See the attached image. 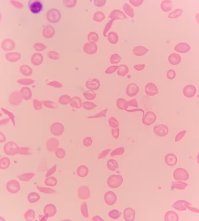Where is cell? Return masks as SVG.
<instances>
[{"label": "cell", "instance_id": "obj_1", "mask_svg": "<svg viewBox=\"0 0 199 221\" xmlns=\"http://www.w3.org/2000/svg\"><path fill=\"white\" fill-rule=\"evenodd\" d=\"M46 19L48 21L52 24L58 22L61 18V14L58 10L55 9L49 10L46 14Z\"/></svg>", "mask_w": 199, "mask_h": 221}, {"label": "cell", "instance_id": "obj_2", "mask_svg": "<svg viewBox=\"0 0 199 221\" xmlns=\"http://www.w3.org/2000/svg\"><path fill=\"white\" fill-rule=\"evenodd\" d=\"M123 181L122 176L113 175L108 178L107 181V184L108 187L111 188H117L120 186Z\"/></svg>", "mask_w": 199, "mask_h": 221}, {"label": "cell", "instance_id": "obj_3", "mask_svg": "<svg viewBox=\"0 0 199 221\" xmlns=\"http://www.w3.org/2000/svg\"><path fill=\"white\" fill-rule=\"evenodd\" d=\"M174 178L178 181H186L189 179V174L185 169L178 168L175 169L173 173Z\"/></svg>", "mask_w": 199, "mask_h": 221}, {"label": "cell", "instance_id": "obj_4", "mask_svg": "<svg viewBox=\"0 0 199 221\" xmlns=\"http://www.w3.org/2000/svg\"><path fill=\"white\" fill-rule=\"evenodd\" d=\"M28 7L31 12L36 14L39 13L43 9L42 4L38 0L30 1L28 2Z\"/></svg>", "mask_w": 199, "mask_h": 221}, {"label": "cell", "instance_id": "obj_5", "mask_svg": "<svg viewBox=\"0 0 199 221\" xmlns=\"http://www.w3.org/2000/svg\"><path fill=\"white\" fill-rule=\"evenodd\" d=\"M157 118V116L154 113L151 111H147L143 115L142 122L144 125L149 126L156 121Z\"/></svg>", "mask_w": 199, "mask_h": 221}, {"label": "cell", "instance_id": "obj_6", "mask_svg": "<svg viewBox=\"0 0 199 221\" xmlns=\"http://www.w3.org/2000/svg\"><path fill=\"white\" fill-rule=\"evenodd\" d=\"M155 134L159 137H163L168 133L169 128L167 126L164 124H160L155 126L153 128Z\"/></svg>", "mask_w": 199, "mask_h": 221}, {"label": "cell", "instance_id": "obj_7", "mask_svg": "<svg viewBox=\"0 0 199 221\" xmlns=\"http://www.w3.org/2000/svg\"><path fill=\"white\" fill-rule=\"evenodd\" d=\"M196 88L191 85L186 86L183 89V94L188 98H191L195 96L196 93Z\"/></svg>", "mask_w": 199, "mask_h": 221}, {"label": "cell", "instance_id": "obj_8", "mask_svg": "<svg viewBox=\"0 0 199 221\" xmlns=\"http://www.w3.org/2000/svg\"><path fill=\"white\" fill-rule=\"evenodd\" d=\"M145 92L147 95L150 96H154L159 93L157 86L151 82L148 83L146 85Z\"/></svg>", "mask_w": 199, "mask_h": 221}, {"label": "cell", "instance_id": "obj_9", "mask_svg": "<svg viewBox=\"0 0 199 221\" xmlns=\"http://www.w3.org/2000/svg\"><path fill=\"white\" fill-rule=\"evenodd\" d=\"M78 196L80 199L83 200L89 198L90 191L88 187L84 186L80 187L78 190Z\"/></svg>", "mask_w": 199, "mask_h": 221}, {"label": "cell", "instance_id": "obj_10", "mask_svg": "<svg viewBox=\"0 0 199 221\" xmlns=\"http://www.w3.org/2000/svg\"><path fill=\"white\" fill-rule=\"evenodd\" d=\"M104 200L106 204L108 205L114 204L117 200V197L114 192L112 191L107 192L104 196Z\"/></svg>", "mask_w": 199, "mask_h": 221}, {"label": "cell", "instance_id": "obj_11", "mask_svg": "<svg viewBox=\"0 0 199 221\" xmlns=\"http://www.w3.org/2000/svg\"><path fill=\"white\" fill-rule=\"evenodd\" d=\"M135 211L132 208H126L124 210L123 217L126 221H133L135 219Z\"/></svg>", "mask_w": 199, "mask_h": 221}, {"label": "cell", "instance_id": "obj_12", "mask_svg": "<svg viewBox=\"0 0 199 221\" xmlns=\"http://www.w3.org/2000/svg\"><path fill=\"white\" fill-rule=\"evenodd\" d=\"M15 43L11 39H6L2 41L1 47L5 51H11L15 48Z\"/></svg>", "mask_w": 199, "mask_h": 221}, {"label": "cell", "instance_id": "obj_13", "mask_svg": "<svg viewBox=\"0 0 199 221\" xmlns=\"http://www.w3.org/2000/svg\"><path fill=\"white\" fill-rule=\"evenodd\" d=\"M55 30L52 26H46L43 30L42 34L44 37L46 39H49L53 37L55 35Z\"/></svg>", "mask_w": 199, "mask_h": 221}, {"label": "cell", "instance_id": "obj_14", "mask_svg": "<svg viewBox=\"0 0 199 221\" xmlns=\"http://www.w3.org/2000/svg\"><path fill=\"white\" fill-rule=\"evenodd\" d=\"M190 204L184 200H179L175 202L172 205V207L175 209L179 210H184L188 209H190Z\"/></svg>", "mask_w": 199, "mask_h": 221}, {"label": "cell", "instance_id": "obj_15", "mask_svg": "<svg viewBox=\"0 0 199 221\" xmlns=\"http://www.w3.org/2000/svg\"><path fill=\"white\" fill-rule=\"evenodd\" d=\"M84 50L85 52L90 55L96 53L97 50V46L94 43H87L84 46Z\"/></svg>", "mask_w": 199, "mask_h": 221}, {"label": "cell", "instance_id": "obj_16", "mask_svg": "<svg viewBox=\"0 0 199 221\" xmlns=\"http://www.w3.org/2000/svg\"><path fill=\"white\" fill-rule=\"evenodd\" d=\"M5 57L7 60L11 62H16L21 57V54L17 52H9L6 53Z\"/></svg>", "mask_w": 199, "mask_h": 221}, {"label": "cell", "instance_id": "obj_17", "mask_svg": "<svg viewBox=\"0 0 199 221\" xmlns=\"http://www.w3.org/2000/svg\"><path fill=\"white\" fill-rule=\"evenodd\" d=\"M165 161L167 165L173 166L177 163L178 159L176 156L174 154H169L165 156Z\"/></svg>", "mask_w": 199, "mask_h": 221}, {"label": "cell", "instance_id": "obj_18", "mask_svg": "<svg viewBox=\"0 0 199 221\" xmlns=\"http://www.w3.org/2000/svg\"><path fill=\"white\" fill-rule=\"evenodd\" d=\"M190 46L188 44L181 42L175 46L174 49L178 52L183 53L188 52L190 50Z\"/></svg>", "mask_w": 199, "mask_h": 221}, {"label": "cell", "instance_id": "obj_19", "mask_svg": "<svg viewBox=\"0 0 199 221\" xmlns=\"http://www.w3.org/2000/svg\"><path fill=\"white\" fill-rule=\"evenodd\" d=\"M108 17L112 19H123L127 18L123 12L120 10L115 9L111 12Z\"/></svg>", "mask_w": 199, "mask_h": 221}, {"label": "cell", "instance_id": "obj_20", "mask_svg": "<svg viewBox=\"0 0 199 221\" xmlns=\"http://www.w3.org/2000/svg\"><path fill=\"white\" fill-rule=\"evenodd\" d=\"M168 59L169 63L172 65H174L179 64L182 60L180 56L175 53L170 54Z\"/></svg>", "mask_w": 199, "mask_h": 221}, {"label": "cell", "instance_id": "obj_21", "mask_svg": "<svg viewBox=\"0 0 199 221\" xmlns=\"http://www.w3.org/2000/svg\"><path fill=\"white\" fill-rule=\"evenodd\" d=\"M139 91L138 86L135 84L133 83L128 86L126 93L129 96L133 97L136 96L138 93Z\"/></svg>", "mask_w": 199, "mask_h": 221}, {"label": "cell", "instance_id": "obj_22", "mask_svg": "<svg viewBox=\"0 0 199 221\" xmlns=\"http://www.w3.org/2000/svg\"><path fill=\"white\" fill-rule=\"evenodd\" d=\"M43 57L42 54L40 53H36L32 56L31 61L33 65L39 66L43 63Z\"/></svg>", "mask_w": 199, "mask_h": 221}, {"label": "cell", "instance_id": "obj_23", "mask_svg": "<svg viewBox=\"0 0 199 221\" xmlns=\"http://www.w3.org/2000/svg\"><path fill=\"white\" fill-rule=\"evenodd\" d=\"M21 97L19 91H14L10 96V102L12 104H19L21 102Z\"/></svg>", "mask_w": 199, "mask_h": 221}, {"label": "cell", "instance_id": "obj_24", "mask_svg": "<svg viewBox=\"0 0 199 221\" xmlns=\"http://www.w3.org/2000/svg\"><path fill=\"white\" fill-rule=\"evenodd\" d=\"M20 94L22 98L25 100H29L32 96L31 90L27 87H23L20 91Z\"/></svg>", "mask_w": 199, "mask_h": 221}, {"label": "cell", "instance_id": "obj_25", "mask_svg": "<svg viewBox=\"0 0 199 221\" xmlns=\"http://www.w3.org/2000/svg\"><path fill=\"white\" fill-rule=\"evenodd\" d=\"M149 51L148 49L145 47L143 46H138L134 48L133 50V52L134 55L136 56H143Z\"/></svg>", "mask_w": 199, "mask_h": 221}, {"label": "cell", "instance_id": "obj_26", "mask_svg": "<svg viewBox=\"0 0 199 221\" xmlns=\"http://www.w3.org/2000/svg\"><path fill=\"white\" fill-rule=\"evenodd\" d=\"M20 71L23 75L29 76L31 75L33 73L32 69L27 65H22L20 67Z\"/></svg>", "mask_w": 199, "mask_h": 221}, {"label": "cell", "instance_id": "obj_27", "mask_svg": "<svg viewBox=\"0 0 199 221\" xmlns=\"http://www.w3.org/2000/svg\"><path fill=\"white\" fill-rule=\"evenodd\" d=\"M161 8L163 11L168 12L170 11L173 7L172 2L169 0H165L163 1L161 4Z\"/></svg>", "mask_w": 199, "mask_h": 221}, {"label": "cell", "instance_id": "obj_28", "mask_svg": "<svg viewBox=\"0 0 199 221\" xmlns=\"http://www.w3.org/2000/svg\"><path fill=\"white\" fill-rule=\"evenodd\" d=\"M179 219V216L176 213L173 211L168 212L165 215L164 218L165 221H178Z\"/></svg>", "mask_w": 199, "mask_h": 221}, {"label": "cell", "instance_id": "obj_29", "mask_svg": "<svg viewBox=\"0 0 199 221\" xmlns=\"http://www.w3.org/2000/svg\"><path fill=\"white\" fill-rule=\"evenodd\" d=\"M77 174L78 176L81 178L86 177L88 173V169L86 166H80L77 169Z\"/></svg>", "mask_w": 199, "mask_h": 221}, {"label": "cell", "instance_id": "obj_30", "mask_svg": "<svg viewBox=\"0 0 199 221\" xmlns=\"http://www.w3.org/2000/svg\"><path fill=\"white\" fill-rule=\"evenodd\" d=\"M108 39L112 44L117 43L118 40V36L115 32H111L108 33Z\"/></svg>", "mask_w": 199, "mask_h": 221}, {"label": "cell", "instance_id": "obj_31", "mask_svg": "<svg viewBox=\"0 0 199 221\" xmlns=\"http://www.w3.org/2000/svg\"><path fill=\"white\" fill-rule=\"evenodd\" d=\"M105 18V15L102 12L98 11L94 14L93 19L95 22H101L104 20Z\"/></svg>", "mask_w": 199, "mask_h": 221}, {"label": "cell", "instance_id": "obj_32", "mask_svg": "<svg viewBox=\"0 0 199 221\" xmlns=\"http://www.w3.org/2000/svg\"><path fill=\"white\" fill-rule=\"evenodd\" d=\"M188 186V184L181 182H173L172 184L173 188L178 189H185Z\"/></svg>", "mask_w": 199, "mask_h": 221}, {"label": "cell", "instance_id": "obj_33", "mask_svg": "<svg viewBox=\"0 0 199 221\" xmlns=\"http://www.w3.org/2000/svg\"><path fill=\"white\" fill-rule=\"evenodd\" d=\"M99 39V36L96 33L94 32H90L88 35V39L90 42L96 43Z\"/></svg>", "mask_w": 199, "mask_h": 221}, {"label": "cell", "instance_id": "obj_34", "mask_svg": "<svg viewBox=\"0 0 199 221\" xmlns=\"http://www.w3.org/2000/svg\"><path fill=\"white\" fill-rule=\"evenodd\" d=\"M123 9L124 11L131 18H133L134 16L133 10L131 6L127 4L123 5Z\"/></svg>", "mask_w": 199, "mask_h": 221}, {"label": "cell", "instance_id": "obj_35", "mask_svg": "<svg viewBox=\"0 0 199 221\" xmlns=\"http://www.w3.org/2000/svg\"><path fill=\"white\" fill-rule=\"evenodd\" d=\"M39 195L37 193L32 192L30 194L28 197V200L31 203H35L38 202L40 199Z\"/></svg>", "mask_w": 199, "mask_h": 221}, {"label": "cell", "instance_id": "obj_36", "mask_svg": "<svg viewBox=\"0 0 199 221\" xmlns=\"http://www.w3.org/2000/svg\"><path fill=\"white\" fill-rule=\"evenodd\" d=\"M35 81L32 79H21L18 80L17 82L19 84L23 85H29L34 83Z\"/></svg>", "mask_w": 199, "mask_h": 221}, {"label": "cell", "instance_id": "obj_37", "mask_svg": "<svg viewBox=\"0 0 199 221\" xmlns=\"http://www.w3.org/2000/svg\"><path fill=\"white\" fill-rule=\"evenodd\" d=\"M183 11L181 9H178L170 12L168 15V18L169 19H177L182 14Z\"/></svg>", "mask_w": 199, "mask_h": 221}, {"label": "cell", "instance_id": "obj_38", "mask_svg": "<svg viewBox=\"0 0 199 221\" xmlns=\"http://www.w3.org/2000/svg\"><path fill=\"white\" fill-rule=\"evenodd\" d=\"M107 166L110 170L113 171L118 167V164L116 160H111L108 161Z\"/></svg>", "mask_w": 199, "mask_h": 221}, {"label": "cell", "instance_id": "obj_39", "mask_svg": "<svg viewBox=\"0 0 199 221\" xmlns=\"http://www.w3.org/2000/svg\"><path fill=\"white\" fill-rule=\"evenodd\" d=\"M121 213L118 210H113L111 211L108 214V216L113 220H116L119 218Z\"/></svg>", "mask_w": 199, "mask_h": 221}, {"label": "cell", "instance_id": "obj_40", "mask_svg": "<svg viewBox=\"0 0 199 221\" xmlns=\"http://www.w3.org/2000/svg\"><path fill=\"white\" fill-rule=\"evenodd\" d=\"M81 212L83 216L85 218L89 217L88 209L86 202H85L83 203L81 206Z\"/></svg>", "mask_w": 199, "mask_h": 221}, {"label": "cell", "instance_id": "obj_41", "mask_svg": "<svg viewBox=\"0 0 199 221\" xmlns=\"http://www.w3.org/2000/svg\"><path fill=\"white\" fill-rule=\"evenodd\" d=\"M128 72L129 69L128 67L125 65H122L120 66L118 72L119 75L123 76L127 74Z\"/></svg>", "mask_w": 199, "mask_h": 221}, {"label": "cell", "instance_id": "obj_42", "mask_svg": "<svg viewBox=\"0 0 199 221\" xmlns=\"http://www.w3.org/2000/svg\"><path fill=\"white\" fill-rule=\"evenodd\" d=\"M34 48L36 51H42L45 50L47 47L43 43H36L33 46Z\"/></svg>", "mask_w": 199, "mask_h": 221}, {"label": "cell", "instance_id": "obj_43", "mask_svg": "<svg viewBox=\"0 0 199 221\" xmlns=\"http://www.w3.org/2000/svg\"><path fill=\"white\" fill-rule=\"evenodd\" d=\"M47 55L49 58L53 60H58L60 57L59 54L54 51H49Z\"/></svg>", "mask_w": 199, "mask_h": 221}, {"label": "cell", "instance_id": "obj_44", "mask_svg": "<svg viewBox=\"0 0 199 221\" xmlns=\"http://www.w3.org/2000/svg\"><path fill=\"white\" fill-rule=\"evenodd\" d=\"M76 1H77L76 0H71V1L64 0L63 1V4L64 6L66 7L71 8L76 6Z\"/></svg>", "mask_w": 199, "mask_h": 221}, {"label": "cell", "instance_id": "obj_45", "mask_svg": "<svg viewBox=\"0 0 199 221\" xmlns=\"http://www.w3.org/2000/svg\"><path fill=\"white\" fill-rule=\"evenodd\" d=\"M114 20H115L114 19L111 20L110 21L108 22L106 25L104 31H103V35H104L105 37H106L107 33L108 31V30L110 29L111 27H112L113 22Z\"/></svg>", "mask_w": 199, "mask_h": 221}, {"label": "cell", "instance_id": "obj_46", "mask_svg": "<svg viewBox=\"0 0 199 221\" xmlns=\"http://www.w3.org/2000/svg\"><path fill=\"white\" fill-rule=\"evenodd\" d=\"M9 1L13 6L16 8L17 9H22L24 7L23 4L20 2L13 1V0L10 1Z\"/></svg>", "mask_w": 199, "mask_h": 221}, {"label": "cell", "instance_id": "obj_47", "mask_svg": "<svg viewBox=\"0 0 199 221\" xmlns=\"http://www.w3.org/2000/svg\"><path fill=\"white\" fill-rule=\"evenodd\" d=\"M175 76H176V73L173 69H170L167 71V76L169 79L173 80L175 78Z\"/></svg>", "mask_w": 199, "mask_h": 221}, {"label": "cell", "instance_id": "obj_48", "mask_svg": "<svg viewBox=\"0 0 199 221\" xmlns=\"http://www.w3.org/2000/svg\"><path fill=\"white\" fill-rule=\"evenodd\" d=\"M186 133V130H183L180 132L176 136L175 142H177L182 139Z\"/></svg>", "mask_w": 199, "mask_h": 221}, {"label": "cell", "instance_id": "obj_49", "mask_svg": "<svg viewBox=\"0 0 199 221\" xmlns=\"http://www.w3.org/2000/svg\"><path fill=\"white\" fill-rule=\"evenodd\" d=\"M47 85L55 87V88H61L63 86V85L61 83L56 81L49 82V83L47 84Z\"/></svg>", "mask_w": 199, "mask_h": 221}, {"label": "cell", "instance_id": "obj_50", "mask_svg": "<svg viewBox=\"0 0 199 221\" xmlns=\"http://www.w3.org/2000/svg\"><path fill=\"white\" fill-rule=\"evenodd\" d=\"M121 60V58L119 56L116 54L112 56L111 59V61L112 63H117L119 62Z\"/></svg>", "mask_w": 199, "mask_h": 221}, {"label": "cell", "instance_id": "obj_51", "mask_svg": "<svg viewBox=\"0 0 199 221\" xmlns=\"http://www.w3.org/2000/svg\"><path fill=\"white\" fill-rule=\"evenodd\" d=\"M124 151H125V150L123 148L117 149L113 151L111 154V155L112 156H113L116 155H122L124 153Z\"/></svg>", "mask_w": 199, "mask_h": 221}, {"label": "cell", "instance_id": "obj_52", "mask_svg": "<svg viewBox=\"0 0 199 221\" xmlns=\"http://www.w3.org/2000/svg\"><path fill=\"white\" fill-rule=\"evenodd\" d=\"M129 1L133 6L137 7L143 4L144 1L143 0H131Z\"/></svg>", "mask_w": 199, "mask_h": 221}, {"label": "cell", "instance_id": "obj_53", "mask_svg": "<svg viewBox=\"0 0 199 221\" xmlns=\"http://www.w3.org/2000/svg\"><path fill=\"white\" fill-rule=\"evenodd\" d=\"M106 1H98L95 0L94 1V3L96 6L98 7H101L104 6L105 5Z\"/></svg>", "mask_w": 199, "mask_h": 221}, {"label": "cell", "instance_id": "obj_54", "mask_svg": "<svg viewBox=\"0 0 199 221\" xmlns=\"http://www.w3.org/2000/svg\"><path fill=\"white\" fill-rule=\"evenodd\" d=\"M145 67V64H139V65L134 66V67L137 71H141L143 70Z\"/></svg>", "mask_w": 199, "mask_h": 221}, {"label": "cell", "instance_id": "obj_55", "mask_svg": "<svg viewBox=\"0 0 199 221\" xmlns=\"http://www.w3.org/2000/svg\"><path fill=\"white\" fill-rule=\"evenodd\" d=\"M34 102V106L36 109L37 110L40 109L41 108H42L40 103L37 100H35Z\"/></svg>", "mask_w": 199, "mask_h": 221}, {"label": "cell", "instance_id": "obj_56", "mask_svg": "<svg viewBox=\"0 0 199 221\" xmlns=\"http://www.w3.org/2000/svg\"><path fill=\"white\" fill-rule=\"evenodd\" d=\"M44 104L46 106H47L48 107H53L54 104L53 103H52L51 102H50L49 101H44Z\"/></svg>", "mask_w": 199, "mask_h": 221}, {"label": "cell", "instance_id": "obj_57", "mask_svg": "<svg viewBox=\"0 0 199 221\" xmlns=\"http://www.w3.org/2000/svg\"><path fill=\"white\" fill-rule=\"evenodd\" d=\"M92 220L93 221H104L99 216H97L93 217L92 218Z\"/></svg>", "mask_w": 199, "mask_h": 221}]
</instances>
